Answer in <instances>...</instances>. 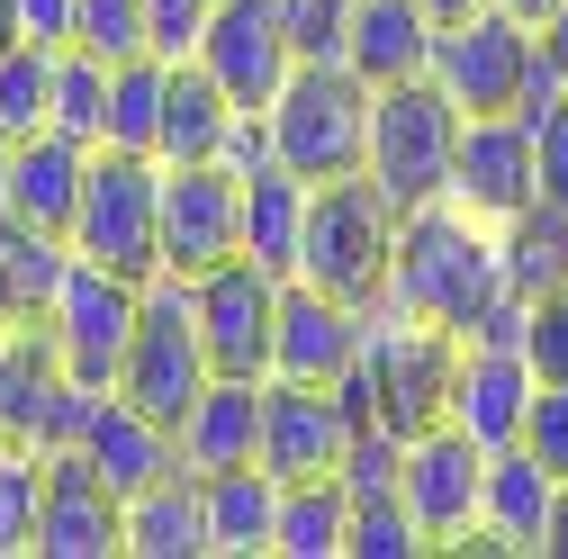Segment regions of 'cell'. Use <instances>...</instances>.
Masks as SVG:
<instances>
[{
  "label": "cell",
  "instance_id": "cell-9",
  "mask_svg": "<svg viewBox=\"0 0 568 559\" xmlns=\"http://www.w3.org/2000/svg\"><path fill=\"white\" fill-rule=\"evenodd\" d=\"M362 415H371L362 379H334V388L325 379H271L262 388V469L271 478H325V469H343Z\"/></svg>",
  "mask_w": 568,
  "mask_h": 559
},
{
  "label": "cell",
  "instance_id": "cell-21",
  "mask_svg": "<svg viewBox=\"0 0 568 559\" xmlns=\"http://www.w3.org/2000/svg\"><path fill=\"white\" fill-rule=\"evenodd\" d=\"M262 388H271V379H235V370L207 379V397L181 415V469L217 478V469L262 460Z\"/></svg>",
  "mask_w": 568,
  "mask_h": 559
},
{
  "label": "cell",
  "instance_id": "cell-17",
  "mask_svg": "<svg viewBox=\"0 0 568 559\" xmlns=\"http://www.w3.org/2000/svg\"><path fill=\"white\" fill-rule=\"evenodd\" d=\"M118 550H126V497H118L82 451H45L37 559H118Z\"/></svg>",
  "mask_w": 568,
  "mask_h": 559
},
{
  "label": "cell",
  "instance_id": "cell-24",
  "mask_svg": "<svg viewBox=\"0 0 568 559\" xmlns=\"http://www.w3.org/2000/svg\"><path fill=\"white\" fill-rule=\"evenodd\" d=\"M126 559H217L207 541V478L172 469L126 497Z\"/></svg>",
  "mask_w": 568,
  "mask_h": 559
},
{
  "label": "cell",
  "instance_id": "cell-4",
  "mask_svg": "<svg viewBox=\"0 0 568 559\" xmlns=\"http://www.w3.org/2000/svg\"><path fill=\"white\" fill-rule=\"evenodd\" d=\"M371 109H379V91L352 73V63H298L290 91L262 109L271 118V154L298 181H343V172L371 163Z\"/></svg>",
  "mask_w": 568,
  "mask_h": 559
},
{
  "label": "cell",
  "instance_id": "cell-46",
  "mask_svg": "<svg viewBox=\"0 0 568 559\" xmlns=\"http://www.w3.org/2000/svg\"><path fill=\"white\" fill-rule=\"evenodd\" d=\"M0 343H10V316H0Z\"/></svg>",
  "mask_w": 568,
  "mask_h": 559
},
{
  "label": "cell",
  "instance_id": "cell-8",
  "mask_svg": "<svg viewBox=\"0 0 568 559\" xmlns=\"http://www.w3.org/2000/svg\"><path fill=\"white\" fill-rule=\"evenodd\" d=\"M135 316H145V280L100 271V262L73 253V271H63V289H54V307H45L63 370H73L82 388H118L126 343H135Z\"/></svg>",
  "mask_w": 568,
  "mask_h": 559
},
{
  "label": "cell",
  "instance_id": "cell-41",
  "mask_svg": "<svg viewBox=\"0 0 568 559\" xmlns=\"http://www.w3.org/2000/svg\"><path fill=\"white\" fill-rule=\"evenodd\" d=\"M541 54H550V63H559V73H568V0H559V10L541 19Z\"/></svg>",
  "mask_w": 568,
  "mask_h": 559
},
{
  "label": "cell",
  "instance_id": "cell-42",
  "mask_svg": "<svg viewBox=\"0 0 568 559\" xmlns=\"http://www.w3.org/2000/svg\"><path fill=\"white\" fill-rule=\"evenodd\" d=\"M541 559H568V478H559V506H550V541H541Z\"/></svg>",
  "mask_w": 568,
  "mask_h": 559
},
{
  "label": "cell",
  "instance_id": "cell-40",
  "mask_svg": "<svg viewBox=\"0 0 568 559\" xmlns=\"http://www.w3.org/2000/svg\"><path fill=\"white\" fill-rule=\"evenodd\" d=\"M532 145H541V207H568V100L532 126Z\"/></svg>",
  "mask_w": 568,
  "mask_h": 559
},
{
  "label": "cell",
  "instance_id": "cell-6",
  "mask_svg": "<svg viewBox=\"0 0 568 559\" xmlns=\"http://www.w3.org/2000/svg\"><path fill=\"white\" fill-rule=\"evenodd\" d=\"M63 244L100 271L154 280L163 271V163L126 154V145H91V181H82V207H73Z\"/></svg>",
  "mask_w": 568,
  "mask_h": 559
},
{
  "label": "cell",
  "instance_id": "cell-14",
  "mask_svg": "<svg viewBox=\"0 0 568 559\" xmlns=\"http://www.w3.org/2000/svg\"><path fill=\"white\" fill-rule=\"evenodd\" d=\"M397 497L415 506V524H424L434 550H469L478 541V497H487V451L460 425L406 434V487H397Z\"/></svg>",
  "mask_w": 568,
  "mask_h": 559
},
{
  "label": "cell",
  "instance_id": "cell-1",
  "mask_svg": "<svg viewBox=\"0 0 568 559\" xmlns=\"http://www.w3.org/2000/svg\"><path fill=\"white\" fill-rule=\"evenodd\" d=\"M397 316H424L460 343H515L524 334V289L506 280V226H478L469 207H415L397 226V271L388 298Z\"/></svg>",
  "mask_w": 568,
  "mask_h": 559
},
{
  "label": "cell",
  "instance_id": "cell-5",
  "mask_svg": "<svg viewBox=\"0 0 568 559\" xmlns=\"http://www.w3.org/2000/svg\"><path fill=\"white\" fill-rule=\"evenodd\" d=\"M207 379H217V353H207V334H199V289L181 271H154L135 343H126V370H118V397H135L154 425L181 434V415L207 397Z\"/></svg>",
  "mask_w": 568,
  "mask_h": 559
},
{
  "label": "cell",
  "instance_id": "cell-29",
  "mask_svg": "<svg viewBox=\"0 0 568 559\" xmlns=\"http://www.w3.org/2000/svg\"><path fill=\"white\" fill-rule=\"evenodd\" d=\"M343 541H352V487H343V469L290 478V497H280V559H343Z\"/></svg>",
  "mask_w": 568,
  "mask_h": 559
},
{
  "label": "cell",
  "instance_id": "cell-10",
  "mask_svg": "<svg viewBox=\"0 0 568 559\" xmlns=\"http://www.w3.org/2000/svg\"><path fill=\"white\" fill-rule=\"evenodd\" d=\"M532 54H541V28H524L515 10H496V0H487L478 19H452V28H443V45H434V82L460 100V118H496V109L524 100Z\"/></svg>",
  "mask_w": 568,
  "mask_h": 559
},
{
  "label": "cell",
  "instance_id": "cell-37",
  "mask_svg": "<svg viewBox=\"0 0 568 559\" xmlns=\"http://www.w3.org/2000/svg\"><path fill=\"white\" fill-rule=\"evenodd\" d=\"M524 443L541 451L550 478H568V379H541V388H532V425H524Z\"/></svg>",
  "mask_w": 568,
  "mask_h": 559
},
{
  "label": "cell",
  "instance_id": "cell-31",
  "mask_svg": "<svg viewBox=\"0 0 568 559\" xmlns=\"http://www.w3.org/2000/svg\"><path fill=\"white\" fill-rule=\"evenodd\" d=\"M54 135H73V145H100L109 135V63L91 45L54 54Z\"/></svg>",
  "mask_w": 568,
  "mask_h": 559
},
{
  "label": "cell",
  "instance_id": "cell-35",
  "mask_svg": "<svg viewBox=\"0 0 568 559\" xmlns=\"http://www.w3.org/2000/svg\"><path fill=\"white\" fill-rule=\"evenodd\" d=\"M515 343H524L532 379H568V280L524 298V334H515Z\"/></svg>",
  "mask_w": 568,
  "mask_h": 559
},
{
  "label": "cell",
  "instance_id": "cell-22",
  "mask_svg": "<svg viewBox=\"0 0 568 559\" xmlns=\"http://www.w3.org/2000/svg\"><path fill=\"white\" fill-rule=\"evenodd\" d=\"M82 181H91V145H73V135H28V145L10 154V207L0 217H19L37 235H73V207H82Z\"/></svg>",
  "mask_w": 568,
  "mask_h": 559
},
{
  "label": "cell",
  "instance_id": "cell-33",
  "mask_svg": "<svg viewBox=\"0 0 568 559\" xmlns=\"http://www.w3.org/2000/svg\"><path fill=\"white\" fill-rule=\"evenodd\" d=\"M415 550H434V541H424V524H415L406 497H352V541H343V559H415Z\"/></svg>",
  "mask_w": 568,
  "mask_h": 559
},
{
  "label": "cell",
  "instance_id": "cell-27",
  "mask_svg": "<svg viewBox=\"0 0 568 559\" xmlns=\"http://www.w3.org/2000/svg\"><path fill=\"white\" fill-rule=\"evenodd\" d=\"M235 100L217 91L207 63H172V109H163V163H217L235 135Z\"/></svg>",
  "mask_w": 568,
  "mask_h": 559
},
{
  "label": "cell",
  "instance_id": "cell-7",
  "mask_svg": "<svg viewBox=\"0 0 568 559\" xmlns=\"http://www.w3.org/2000/svg\"><path fill=\"white\" fill-rule=\"evenodd\" d=\"M100 388H82L54 353V325L45 316H10V343H0V443L19 451H73L82 443V415Z\"/></svg>",
  "mask_w": 568,
  "mask_h": 559
},
{
  "label": "cell",
  "instance_id": "cell-38",
  "mask_svg": "<svg viewBox=\"0 0 568 559\" xmlns=\"http://www.w3.org/2000/svg\"><path fill=\"white\" fill-rule=\"evenodd\" d=\"M207 10H217V0H145V28H154V54L190 63V54H199V37H207Z\"/></svg>",
  "mask_w": 568,
  "mask_h": 559
},
{
  "label": "cell",
  "instance_id": "cell-15",
  "mask_svg": "<svg viewBox=\"0 0 568 559\" xmlns=\"http://www.w3.org/2000/svg\"><path fill=\"white\" fill-rule=\"evenodd\" d=\"M541 199V145L515 109L469 118L460 126V163H452V207H469L478 226H515Z\"/></svg>",
  "mask_w": 568,
  "mask_h": 559
},
{
  "label": "cell",
  "instance_id": "cell-36",
  "mask_svg": "<svg viewBox=\"0 0 568 559\" xmlns=\"http://www.w3.org/2000/svg\"><path fill=\"white\" fill-rule=\"evenodd\" d=\"M352 10H362V0H290V45H298V63H343V54H352Z\"/></svg>",
  "mask_w": 568,
  "mask_h": 559
},
{
  "label": "cell",
  "instance_id": "cell-26",
  "mask_svg": "<svg viewBox=\"0 0 568 559\" xmlns=\"http://www.w3.org/2000/svg\"><path fill=\"white\" fill-rule=\"evenodd\" d=\"M307 199H316V181H298L290 163H262V172L244 181V253H253L262 271H280V280H298Z\"/></svg>",
  "mask_w": 568,
  "mask_h": 559
},
{
  "label": "cell",
  "instance_id": "cell-45",
  "mask_svg": "<svg viewBox=\"0 0 568 559\" xmlns=\"http://www.w3.org/2000/svg\"><path fill=\"white\" fill-rule=\"evenodd\" d=\"M10 154H19V135L0 126V207H10Z\"/></svg>",
  "mask_w": 568,
  "mask_h": 559
},
{
  "label": "cell",
  "instance_id": "cell-2",
  "mask_svg": "<svg viewBox=\"0 0 568 559\" xmlns=\"http://www.w3.org/2000/svg\"><path fill=\"white\" fill-rule=\"evenodd\" d=\"M397 207L371 172H343V181H316L307 199V244H298V280L325 298H352V307H379L388 298V271H397Z\"/></svg>",
  "mask_w": 568,
  "mask_h": 559
},
{
  "label": "cell",
  "instance_id": "cell-12",
  "mask_svg": "<svg viewBox=\"0 0 568 559\" xmlns=\"http://www.w3.org/2000/svg\"><path fill=\"white\" fill-rule=\"evenodd\" d=\"M244 253V172L226 163H163V271L199 280Z\"/></svg>",
  "mask_w": 568,
  "mask_h": 559
},
{
  "label": "cell",
  "instance_id": "cell-18",
  "mask_svg": "<svg viewBox=\"0 0 568 559\" xmlns=\"http://www.w3.org/2000/svg\"><path fill=\"white\" fill-rule=\"evenodd\" d=\"M371 353V307L352 298H325L307 289V280H290L280 289V343H271V379H352Z\"/></svg>",
  "mask_w": 568,
  "mask_h": 559
},
{
  "label": "cell",
  "instance_id": "cell-19",
  "mask_svg": "<svg viewBox=\"0 0 568 559\" xmlns=\"http://www.w3.org/2000/svg\"><path fill=\"white\" fill-rule=\"evenodd\" d=\"M118 497H135V487H154V478H172L181 469V434L172 425H154L135 397H118V388H100L91 397V415H82V443H73Z\"/></svg>",
  "mask_w": 568,
  "mask_h": 559
},
{
  "label": "cell",
  "instance_id": "cell-43",
  "mask_svg": "<svg viewBox=\"0 0 568 559\" xmlns=\"http://www.w3.org/2000/svg\"><path fill=\"white\" fill-rule=\"evenodd\" d=\"M424 10H434V19L452 28V19H478V10H487V0H424Z\"/></svg>",
  "mask_w": 568,
  "mask_h": 559
},
{
  "label": "cell",
  "instance_id": "cell-39",
  "mask_svg": "<svg viewBox=\"0 0 568 559\" xmlns=\"http://www.w3.org/2000/svg\"><path fill=\"white\" fill-rule=\"evenodd\" d=\"M10 28H19L28 45H73L82 0H10Z\"/></svg>",
  "mask_w": 568,
  "mask_h": 559
},
{
  "label": "cell",
  "instance_id": "cell-3",
  "mask_svg": "<svg viewBox=\"0 0 568 559\" xmlns=\"http://www.w3.org/2000/svg\"><path fill=\"white\" fill-rule=\"evenodd\" d=\"M460 100L434 82V73H415V82H388L379 109H371V181L388 190L397 217H415V207H443L452 199V163H460Z\"/></svg>",
  "mask_w": 568,
  "mask_h": 559
},
{
  "label": "cell",
  "instance_id": "cell-34",
  "mask_svg": "<svg viewBox=\"0 0 568 559\" xmlns=\"http://www.w3.org/2000/svg\"><path fill=\"white\" fill-rule=\"evenodd\" d=\"M73 45H91L100 63H126V54H154V28H145V0H82V28Z\"/></svg>",
  "mask_w": 568,
  "mask_h": 559
},
{
  "label": "cell",
  "instance_id": "cell-30",
  "mask_svg": "<svg viewBox=\"0 0 568 559\" xmlns=\"http://www.w3.org/2000/svg\"><path fill=\"white\" fill-rule=\"evenodd\" d=\"M54 54L63 45H28V37L0 45V126H10L19 145L54 126Z\"/></svg>",
  "mask_w": 568,
  "mask_h": 559
},
{
  "label": "cell",
  "instance_id": "cell-11",
  "mask_svg": "<svg viewBox=\"0 0 568 559\" xmlns=\"http://www.w3.org/2000/svg\"><path fill=\"white\" fill-rule=\"evenodd\" d=\"M190 63H207V73H217V91H226L235 109H271L280 91H290V73H298L290 0H217Z\"/></svg>",
  "mask_w": 568,
  "mask_h": 559
},
{
  "label": "cell",
  "instance_id": "cell-20",
  "mask_svg": "<svg viewBox=\"0 0 568 559\" xmlns=\"http://www.w3.org/2000/svg\"><path fill=\"white\" fill-rule=\"evenodd\" d=\"M550 506H559V478L541 469V451H532V443L487 451L478 550H524V559H541V541H550Z\"/></svg>",
  "mask_w": 568,
  "mask_h": 559
},
{
  "label": "cell",
  "instance_id": "cell-28",
  "mask_svg": "<svg viewBox=\"0 0 568 559\" xmlns=\"http://www.w3.org/2000/svg\"><path fill=\"white\" fill-rule=\"evenodd\" d=\"M163 109H172V54L109 63V135H100V145H126V154H154L163 163Z\"/></svg>",
  "mask_w": 568,
  "mask_h": 559
},
{
  "label": "cell",
  "instance_id": "cell-44",
  "mask_svg": "<svg viewBox=\"0 0 568 559\" xmlns=\"http://www.w3.org/2000/svg\"><path fill=\"white\" fill-rule=\"evenodd\" d=\"M496 10H515V19H524V28H541V19H550V10H559V0H496Z\"/></svg>",
  "mask_w": 568,
  "mask_h": 559
},
{
  "label": "cell",
  "instance_id": "cell-32",
  "mask_svg": "<svg viewBox=\"0 0 568 559\" xmlns=\"http://www.w3.org/2000/svg\"><path fill=\"white\" fill-rule=\"evenodd\" d=\"M37 506H45V451L0 443V559L37 550Z\"/></svg>",
  "mask_w": 568,
  "mask_h": 559
},
{
  "label": "cell",
  "instance_id": "cell-16",
  "mask_svg": "<svg viewBox=\"0 0 568 559\" xmlns=\"http://www.w3.org/2000/svg\"><path fill=\"white\" fill-rule=\"evenodd\" d=\"M532 362H524V343H460V362H452V397H443V425H460L478 451H506L524 443L532 425Z\"/></svg>",
  "mask_w": 568,
  "mask_h": 559
},
{
  "label": "cell",
  "instance_id": "cell-25",
  "mask_svg": "<svg viewBox=\"0 0 568 559\" xmlns=\"http://www.w3.org/2000/svg\"><path fill=\"white\" fill-rule=\"evenodd\" d=\"M280 497H290V478H271L262 460L207 478V541H217V559H280Z\"/></svg>",
  "mask_w": 568,
  "mask_h": 559
},
{
  "label": "cell",
  "instance_id": "cell-23",
  "mask_svg": "<svg viewBox=\"0 0 568 559\" xmlns=\"http://www.w3.org/2000/svg\"><path fill=\"white\" fill-rule=\"evenodd\" d=\"M434 45H443V19L424 10V0H362V10H352V54L343 63L371 91H388V82L434 73Z\"/></svg>",
  "mask_w": 568,
  "mask_h": 559
},
{
  "label": "cell",
  "instance_id": "cell-13",
  "mask_svg": "<svg viewBox=\"0 0 568 559\" xmlns=\"http://www.w3.org/2000/svg\"><path fill=\"white\" fill-rule=\"evenodd\" d=\"M190 289H199V334H207V353H217V370H235V379H271L280 289H290V280L262 271L253 253H235V262H217V271H199Z\"/></svg>",
  "mask_w": 568,
  "mask_h": 559
}]
</instances>
